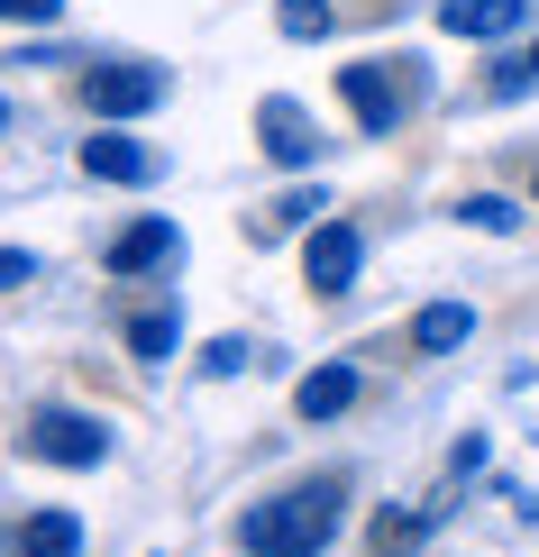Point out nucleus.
I'll list each match as a JSON object with an SVG mask.
<instances>
[{"instance_id": "obj_1", "label": "nucleus", "mask_w": 539, "mask_h": 557, "mask_svg": "<svg viewBox=\"0 0 539 557\" xmlns=\"http://www.w3.org/2000/svg\"><path fill=\"white\" fill-rule=\"evenodd\" d=\"M339 540V484H293V494L238 512V548L247 557H320Z\"/></svg>"}, {"instance_id": "obj_2", "label": "nucleus", "mask_w": 539, "mask_h": 557, "mask_svg": "<svg viewBox=\"0 0 539 557\" xmlns=\"http://www.w3.org/2000/svg\"><path fill=\"white\" fill-rule=\"evenodd\" d=\"M28 457H46V467H101L110 457V421L101 411H74V403H46L28 421Z\"/></svg>"}, {"instance_id": "obj_3", "label": "nucleus", "mask_w": 539, "mask_h": 557, "mask_svg": "<svg viewBox=\"0 0 539 557\" xmlns=\"http://www.w3.org/2000/svg\"><path fill=\"white\" fill-rule=\"evenodd\" d=\"M174 91L166 64H91L83 74V101H91V120H147L156 101Z\"/></svg>"}, {"instance_id": "obj_4", "label": "nucleus", "mask_w": 539, "mask_h": 557, "mask_svg": "<svg viewBox=\"0 0 539 557\" xmlns=\"http://www.w3.org/2000/svg\"><path fill=\"white\" fill-rule=\"evenodd\" d=\"M357 265H366L357 220H311V228H302V284H311L320 301H339L347 284H357Z\"/></svg>"}, {"instance_id": "obj_5", "label": "nucleus", "mask_w": 539, "mask_h": 557, "mask_svg": "<svg viewBox=\"0 0 539 557\" xmlns=\"http://www.w3.org/2000/svg\"><path fill=\"white\" fill-rule=\"evenodd\" d=\"M339 101L357 110V128H366V137H393V128H403V83L384 74V55L339 64Z\"/></svg>"}, {"instance_id": "obj_6", "label": "nucleus", "mask_w": 539, "mask_h": 557, "mask_svg": "<svg viewBox=\"0 0 539 557\" xmlns=\"http://www.w3.org/2000/svg\"><path fill=\"white\" fill-rule=\"evenodd\" d=\"M83 174H91V183H156V147L110 120L101 137H83Z\"/></svg>"}, {"instance_id": "obj_7", "label": "nucleus", "mask_w": 539, "mask_h": 557, "mask_svg": "<svg viewBox=\"0 0 539 557\" xmlns=\"http://www.w3.org/2000/svg\"><path fill=\"white\" fill-rule=\"evenodd\" d=\"M183 257V228L166 211H147V220H128L120 238H110V274H156V265H174Z\"/></svg>"}, {"instance_id": "obj_8", "label": "nucleus", "mask_w": 539, "mask_h": 557, "mask_svg": "<svg viewBox=\"0 0 539 557\" xmlns=\"http://www.w3.org/2000/svg\"><path fill=\"white\" fill-rule=\"evenodd\" d=\"M256 128H266V156H274V165H311V156L330 147L302 101H266V110H256Z\"/></svg>"}, {"instance_id": "obj_9", "label": "nucleus", "mask_w": 539, "mask_h": 557, "mask_svg": "<svg viewBox=\"0 0 539 557\" xmlns=\"http://www.w3.org/2000/svg\"><path fill=\"white\" fill-rule=\"evenodd\" d=\"M530 18V0H439V28L449 37H512Z\"/></svg>"}, {"instance_id": "obj_10", "label": "nucleus", "mask_w": 539, "mask_h": 557, "mask_svg": "<svg viewBox=\"0 0 539 557\" xmlns=\"http://www.w3.org/2000/svg\"><path fill=\"white\" fill-rule=\"evenodd\" d=\"M476 338V301H420L412 311V347L420 357H449V347Z\"/></svg>"}, {"instance_id": "obj_11", "label": "nucleus", "mask_w": 539, "mask_h": 557, "mask_svg": "<svg viewBox=\"0 0 539 557\" xmlns=\"http://www.w3.org/2000/svg\"><path fill=\"white\" fill-rule=\"evenodd\" d=\"M347 403H357V366H311V375L293 384V411H302V421H339Z\"/></svg>"}, {"instance_id": "obj_12", "label": "nucleus", "mask_w": 539, "mask_h": 557, "mask_svg": "<svg viewBox=\"0 0 539 557\" xmlns=\"http://www.w3.org/2000/svg\"><path fill=\"white\" fill-rule=\"evenodd\" d=\"M128 347H137V366H166L183 347V311H174V301H166V311H137L128 320Z\"/></svg>"}, {"instance_id": "obj_13", "label": "nucleus", "mask_w": 539, "mask_h": 557, "mask_svg": "<svg viewBox=\"0 0 539 557\" xmlns=\"http://www.w3.org/2000/svg\"><path fill=\"white\" fill-rule=\"evenodd\" d=\"M19 557H83V521L74 512H37L19 530Z\"/></svg>"}, {"instance_id": "obj_14", "label": "nucleus", "mask_w": 539, "mask_h": 557, "mask_svg": "<svg viewBox=\"0 0 539 557\" xmlns=\"http://www.w3.org/2000/svg\"><path fill=\"white\" fill-rule=\"evenodd\" d=\"M457 220H466V228H485V238H512V228H522V211H512L503 193H466V201H457Z\"/></svg>"}, {"instance_id": "obj_15", "label": "nucleus", "mask_w": 539, "mask_h": 557, "mask_svg": "<svg viewBox=\"0 0 539 557\" xmlns=\"http://www.w3.org/2000/svg\"><path fill=\"white\" fill-rule=\"evenodd\" d=\"M274 28L284 37H330V0H274Z\"/></svg>"}, {"instance_id": "obj_16", "label": "nucleus", "mask_w": 539, "mask_h": 557, "mask_svg": "<svg viewBox=\"0 0 539 557\" xmlns=\"http://www.w3.org/2000/svg\"><path fill=\"white\" fill-rule=\"evenodd\" d=\"M311 211H330V201H320V193H284L266 220H256V228H266V238H274V228H311Z\"/></svg>"}, {"instance_id": "obj_17", "label": "nucleus", "mask_w": 539, "mask_h": 557, "mask_svg": "<svg viewBox=\"0 0 539 557\" xmlns=\"http://www.w3.org/2000/svg\"><path fill=\"white\" fill-rule=\"evenodd\" d=\"M247 357H256V347H247V338H210V347H201V375H238V366H247Z\"/></svg>"}, {"instance_id": "obj_18", "label": "nucleus", "mask_w": 539, "mask_h": 557, "mask_svg": "<svg viewBox=\"0 0 539 557\" xmlns=\"http://www.w3.org/2000/svg\"><path fill=\"white\" fill-rule=\"evenodd\" d=\"M0 18H19V28H46V18H64V0H0Z\"/></svg>"}, {"instance_id": "obj_19", "label": "nucleus", "mask_w": 539, "mask_h": 557, "mask_svg": "<svg viewBox=\"0 0 539 557\" xmlns=\"http://www.w3.org/2000/svg\"><path fill=\"white\" fill-rule=\"evenodd\" d=\"M10 284H37V257H28V247H0V293H10Z\"/></svg>"}, {"instance_id": "obj_20", "label": "nucleus", "mask_w": 539, "mask_h": 557, "mask_svg": "<svg viewBox=\"0 0 539 557\" xmlns=\"http://www.w3.org/2000/svg\"><path fill=\"white\" fill-rule=\"evenodd\" d=\"M530 83H539V46H530L522 64H503V74H494V91H530Z\"/></svg>"}, {"instance_id": "obj_21", "label": "nucleus", "mask_w": 539, "mask_h": 557, "mask_svg": "<svg viewBox=\"0 0 539 557\" xmlns=\"http://www.w3.org/2000/svg\"><path fill=\"white\" fill-rule=\"evenodd\" d=\"M449 475H485V438H457V448H449Z\"/></svg>"}, {"instance_id": "obj_22", "label": "nucleus", "mask_w": 539, "mask_h": 557, "mask_svg": "<svg viewBox=\"0 0 539 557\" xmlns=\"http://www.w3.org/2000/svg\"><path fill=\"white\" fill-rule=\"evenodd\" d=\"M512 393H522V403H539V375H522V384H512Z\"/></svg>"}, {"instance_id": "obj_23", "label": "nucleus", "mask_w": 539, "mask_h": 557, "mask_svg": "<svg viewBox=\"0 0 539 557\" xmlns=\"http://www.w3.org/2000/svg\"><path fill=\"white\" fill-rule=\"evenodd\" d=\"M0 128H10V101H0Z\"/></svg>"}, {"instance_id": "obj_24", "label": "nucleus", "mask_w": 539, "mask_h": 557, "mask_svg": "<svg viewBox=\"0 0 539 557\" xmlns=\"http://www.w3.org/2000/svg\"><path fill=\"white\" fill-rule=\"evenodd\" d=\"M530 193H539V183H530Z\"/></svg>"}]
</instances>
